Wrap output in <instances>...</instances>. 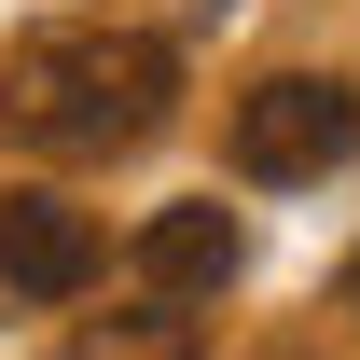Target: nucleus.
<instances>
[{"label": "nucleus", "mask_w": 360, "mask_h": 360, "mask_svg": "<svg viewBox=\"0 0 360 360\" xmlns=\"http://www.w3.org/2000/svg\"><path fill=\"white\" fill-rule=\"evenodd\" d=\"M180 111V56L153 28H42L0 56V139H28L56 167H111L139 139H167Z\"/></svg>", "instance_id": "1"}, {"label": "nucleus", "mask_w": 360, "mask_h": 360, "mask_svg": "<svg viewBox=\"0 0 360 360\" xmlns=\"http://www.w3.org/2000/svg\"><path fill=\"white\" fill-rule=\"evenodd\" d=\"M222 153H236V180H333L360 153V84H333V70H264V84L222 111Z\"/></svg>", "instance_id": "2"}, {"label": "nucleus", "mask_w": 360, "mask_h": 360, "mask_svg": "<svg viewBox=\"0 0 360 360\" xmlns=\"http://www.w3.org/2000/svg\"><path fill=\"white\" fill-rule=\"evenodd\" d=\"M0 291H28V305H84L97 291V222L70 194H0Z\"/></svg>", "instance_id": "3"}, {"label": "nucleus", "mask_w": 360, "mask_h": 360, "mask_svg": "<svg viewBox=\"0 0 360 360\" xmlns=\"http://www.w3.org/2000/svg\"><path fill=\"white\" fill-rule=\"evenodd\" d=\"M236 264H250V222H236L222 194H180V208H153V222H139V291H153V305L236 291Z\"/></svg>", "instance_id": "4"}, {"label": "nucleus", "mask_w": 360, "mask_h": 360, "mask_svg": "<svg viewBox=\"0 0 360 360\" xmlns=\"http://www.w3.org/2000/svg\"><path fill=\"white\" fill-rule=\"evenodd\" d=\"M56 360H208V333H194L180 305H125V319H70Z\"/></svg>", "instance_id": "5"}, {"label": "nucleus", "mask_w": 360, "mask_h": 360, "mask_svg": "<svg viewBox=\"0 0 360 360\" xmlns=\"http://www.w3.org/2000/svg\"><path fill=\"white\" fill-rule=\"evenodd\" d=\"M347 305H360V264H347Z\"/></svg>", "instance_id": "6"}]
</instances>
